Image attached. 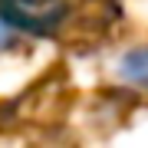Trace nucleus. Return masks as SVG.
<instances>
[{
  "label": "nucleus",
  "mask_w": 148,
  "mask_h": 148,
  "mask_svg": "<svg viewBox=\"0 0 148 148\" xmlns=\"http://www.w3.org/2000/svg\"><path fill=\"white\" fill-rule=\"evenodd\" d=\"M112 76L132 92H148V43L128 46L112 59Z\"/></svg>",
  "instance_id": "1"
},
{
  "label": "nucleus",
  "mask_w": 148,
  "mask_h": 148,
  "mask_svg": "<svg viewBox=\"0 0 148 148\" xmlns=\"http://www.w3.org/2000/svg\"><path fill=\"white\" fill-rule=\"evenodd\" d=\"M20 40H23V23H20V16L10 20V13H0V53L13 49Z\"/></svg>",
  "instance_id": "2"
}]
</instances>
